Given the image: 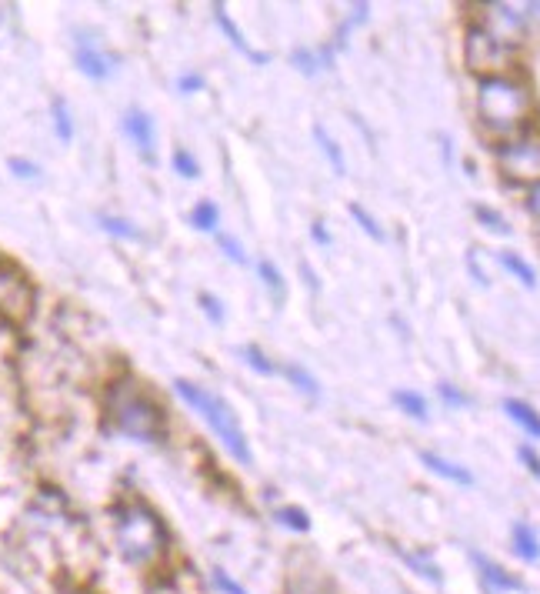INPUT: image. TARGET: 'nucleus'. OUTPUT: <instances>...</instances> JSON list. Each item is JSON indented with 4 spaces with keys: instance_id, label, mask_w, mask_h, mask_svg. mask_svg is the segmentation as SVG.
<instances>
[{
    "instance_id": "1a4fd4ad",
    "label": "nucleus",
    "mask_w": 540,
    "mask_h": 594,
    "mask_svg": "<svg viewBox=\"0 0 540 594\" xmlns=\"http://www.w3.org/2000/svg\"><path fill=\"white\" fill-rule=\"evenodd\" d=\"M120 127H124V134L134 141L140 157L154 164L157 154H154V121H150V114H144L140 107H130V111L124 114V121H120Z\"/></svg>"
},
{
    "instance_id": "cd10ccee",
    "label": "nucleus",
    "mask_w": 540,
    "mask_h": 594,
    "mask_svg": "<svg viewBox=\"0 0 540 594\" xmlns=\"http://www.w3.org/2000/svg\"><path fill=\"white\" fill-rule=\"evenodd\" d=\"M174 171L180 177H187V181H197L200 177V164H197V157L187 151V147H177L174 151Z\"/></svg>"
},
{
    "instance_id": "c9c22d12",
    "label": "nucleus",
    "mask_w": 540,
    "mask_h": 594,
    "mask_svg": "<svg viewBox=\"0 0 540 594\" xmlns=\"http://www.w3.org/2000/svg\"><path fill=\"white\" fill-rule=\"evenodd\" d=\"M527 211L540 221V184H534V187L527 191Z\"/></svg>"
},
{
    "instance_id": "6e6552de",
    "label": "nucleus",
    "mask_w": 540,
    "mask_h": 594,
    "mask_svg": "<svg viewBox=\"0 0 540 594\" xmlns=\"http://www.w3.org/2000/svg\"><path fill=\"white\" fill-rule=\"evenodd\" d=\"M74 61L80 67V74L94 77V81H107L117 67V57H110L90 34H77L74 41Z\"/></svg>"
},
{
    "instance_id": "2f4dec72",
    "label": "nucleus",
    "mask_w": 540,
    "mask_h": 594,
    "mask_svg": "<svg viewBox=\"0 0 540 594\" xmlns=\"http://www.w3.org/2000/svg\"><path fill=\"white\" fill-rule=\"evenodd\" d=\"M200 311H204L214 324H224V304H220V297H214V294H200Z\"/></svg>"
},
{
    "instance_id": "20e7f679",
    "label": "nucleus",
    "mask_w": 540,
    "mask_h": 594,
    "mask_svg": "<svg viewBox=\"0 0 540 594\" xmlns=\"http://www.w3.org/2000/svg\"><path fill=\"white\" fill-rule=\"evenodd\" d=\"M174 391L180 394V401H187L190 408H194L200 418L207 421V428L217 434V441L224 444V451L230 454V458H234L237 464H250V461H254L247 434H244V428H240L234 408H230L224 398H217V394L207 391L204 384H194V381H187V378H177L174 381Z\"/></svg>"
},
{
    "instance_id": "7ed1b4c3",
    "label": "nucleus",
    "mask_w": 540,
    "mask_h": 594,
    "mask_svg": "<svg viewBox=\"0 0 540 594\" xmlns=\"http://www.w3.org/2000/svg\"><path fill=\"white\" fill-rule=\"evenodd\" d=\"M107 418L130 441H160L167 431V418L160 404L130 381H120L107 391Z\"/></svg>"
},
{
    "instance_id": "393cba45",
    "label": "nucleus",
    "mask_w": 540,
    "mask_h": 594,
    "mask_svg": "<svg viewBox=\"0 0 540 594\" xmlns=\"http://www.w3.org/2000/svg\"><path fill=\"white\" fill-rule=\"evenodd\" d=\"M290 64H294L297 71L304 74V77H314V74L324 71V67H320V57H317V51H310V47H297V51L290 54Z\"/></svg>"
},
{
    "instance_id": "4c0bfd02",
    "label": "nucleus",
    "mask_w": 540,
    "mask_h": 594,
    "mask_svg": "<svg viewBox=\"0 0 540 594\" xmlns=\"http://www.w3.org/2000/svg\"><path fill=\"white\" fill-rule=\"evenodd\" d=\"M467 267H470V274H474V281L487 287V274L480 271V264H477V251H470V254H467Z\"/></svg>"
},
{
    "instance_id": "473e14b6",
    "label": "nucleus",
    "mask_w": 540,
    "mask_h": 594,
    "mask_svg": "<svg viewBox=\"0 0 540 594\" xmlns=\"http://www.w3.org/2000/svg\"><path fill=\"white\" fill-rule=\"evenodd\" d=\"M437 394H440V398H444V404H450V408H467V404H470V398H467V394L464 391H457L454 388V384H437Z\"/></svg>"
},
{
    "instance_id": "f8f14e48",
    "label": "nucleus",
    "mask_w": 540,
    "mask_h": 594,
    "mask_svg": "<svg viewBox=\"0 0 540 594\" xmlns=\"http://www.w3.org/2000/svg\"><path fill=\"white\" fill-rule=\"evenodd\" d=\"M420 464H427V471H434L437 478H444V481L460 484V488H470V484H474V474H470L464 464L440 458V454H434V451H420Z\"/></svg>"
},
{
    "instance_id": "ddd939ff",
    "label": "nucleus",
    "mask_w": 540,
    "mask_h": 594,
    "mask_svg": "<svg viewBox=\"0 0 540 594\" xmlns=\"http://www.w3.org/2000/svg\"><path fill=\"white\" fill-rule=\"evenodd\" d=\"M504 411H507V418L514 421L520 431L540 441V414H537L534 408H530L527 401H520V398H507V401H504Z\"/></svg>"
},
{
    "instance_id": "a211bd4d",
    "label": "nucleus",
    "mask_w": 540,
    "mask_h": 594,
    "mask_svg": "<svg viewBox=\"0 0 540 594\" xmlns=\"http://www.w3.org/2000/svg\"><path fill=\"white\" fill-rule=\"evenodd\" d=\"M257 277H260V284H264L267 291L274 294V301H284V297H287V284H284V274L277 271L274 261L260 257V261H257Z\"/></svg>"
},
{
    "instance_id": "ea45409f",
    "label": "nucleus",
    "mask_w": 540,
    "mask_h": 594,
    "mask_svg": "<svg viewBox=\"0 0 540 594\" xmlns=\"http://www.w3.org/2000/svg\"><path fill=\"white\" fill-rule=\"evenodd\" d=\"M310 594H317V591H310Z\"/></svg>"
},
{
    "instance_id": "f3484780",
    "label": "nucleus",
    "mask_w": 540,
    "mask_h": 594,
    "mask_svg": "<svg viewBox=\"0 0 540 594\" xmlns=\"http://www.w3.org/2000/svg\"><path fill=\"white\" fill-rule=\"evenodd\" d=\"M277 371L284 374V378L294 384L300 394H307V398H320V384H317V378L307 368H300V364H280Z\"/></svg>"
},
{
    "instance_id": "f257e3e1",
    "label": "nucleus",
    "mask_w": 540,
    "mask_h": 594,
    "mask_svg": "<svg viewBox=\"0 0 540 594\" xmlns=\"http://www.w3.org/2000/svg\"><path fill=\"white\" fill-rule=\"evenodd\" d=\"M477 117L484 131L500 141L527 134L534 121V94L514 74L480 77L477 81Z\"/></svg>"
},
{
    "instance_id": "0eeeda50",
    "label": "nucleus",
    "mask_w": 540,
    "mask_h": 594,
    "mask_svg": "<svg viewBox=\"0 0 540 594\" xmlns=\"http://www.w3.org/2000/svg\"><path fill=\"white\" fill-rule=\"evenodd\" d=\"M477 24L507 47H517L527 34L524 14L514 11V7H507V4H484V17H480Z\"/></svg>"
},
{
    "instance_id": "c85d7f7f",
    "label": "nucleus",
    "mask_w": 540,
    "mask_h": 594,
    "mask_svg": "<svg viewBox=\"0 0 540 594\" xmlns=\"http://www.w3.org/2000/svg\"><path fill=\"white\" fill-rule=\"evenodd\" d=\"M54 131L64 144L74 137V124H70V111H67L64 101H54Z\"/></svg>"
},
{
    "instance_id": "aec40b11",
    "label": "nucleus",
    "mask_w": 540,
    "mask_h": 594,
    "mask_svg": "<svg viewBox=\"0 0 540 594\" xmlns=\"http://www.w3.org/2000/svg\"><path fill=\"white\" fill-rule=\"evenodd\" d=\"M190 224H194V231H217V224H220V211H217V204L214 201H200L194 204V211H190Z\"/></svg>"
},
{
    "instance_id": "bb28decb",
    "label": "nucleus",
    "mask_w": 540,
    "mask_h": 594,
    "mask_svg": "<svg viewBox=\"0 0 540 594\" xmlns=\"http://www.w3.org/2000/svg\"><path fill=\"white\" fill-rule=\"evenodd\" d=\"M400 551V558H404L410 568H414L417 574H424V578H430L434 584H440V571H437V564L427 558V554H414V551H404V548H397Z\"/></svg>"
},
{
    "instance_id": "f704fd0d",
    "label": "nucleus",
    "mask_w": 540,
    "mask_h": 594,
    "mask_svg": "<svg viewBox=\"0 0 540 594\" xmlns=\"http://www.w3.org/2000/svg\"><path fill=\"white\" fill-rule=\"evenodd\" d=\"M517 458L524 461V468H527L530 474H534L537 481H540V454H537L534 448H527V444H524V448L517 451Z\"/></svg>"
},
{
    "instance_id": "e433bc0d",
    "label": "nucleus",
    "mask_w": 540,
    "mask_h": 594,
    "mask_svg": "<svg viewBox=\"0 0 540 594\" xmlns=\"http://www.w3.org/2000/svg\"><path fill=\"white\" fill-rule=\"evenodd\" d=\"M10 167H14V174L17 177H37V164H30V161H10Z\"/></svg>"
},
{
    "instance_id": "f03ea898",
    "label": "nucleus",
    "mask_w": 540,
    "mask_h": 594,
    "mask_svg": "<svg viewBox=\"0 0 540 594\" xmlns=\"http://www.w3.org/2000/svg\"><path fill=\"white\" fill-rule=\"evenodd\" d=\"M114 538L124 561L137 564V568H150L167 551L164 521L144 501H127L114 511Z\"/></svg>"
},
{
    "instance_id": "9b49d317",
    "label": "nucleus",
    "mask_w": 540,
    "mask_h": 594,
    "mask_svg": "<svg viewBox=\"0 0 540 594\" xmlns=\"http://www.w3.org/2000/svg\"><path fill=\"white\" fill-rule=\"evenodd\" d=\"M470 561L477 564L480 578H484V581L490 584V588H497V591H524V584H520V581L514 578V574H507L497 561H490L487 554L470 551Z\"/></svg>"
},
{
    "instance_id": "5701e85b",
    "label": "nucleus",
    "mask_w": 540,
    "mask_h": 594,
    "mask_svg": "<svg viewBox=\"0 0 540 594\" xmlns=\"http://www.w3.org/2000/svg\"><path fill=\"white\" fill-rule=\"evenodd\" d=\"M347 211H350V217H354V221H357V227H360V231H364L367 237H374L377 244H380V241H387L384 227H380V224L374 221V214H367V211H364V207H360V204H350Z\"/></svg>"
},
{
    "instance_id": "b1692460",
    "label": "nucleus",
    "mask_w": 540,
    "mask_h": 594,
    "mask_svg": "<svg viewBox=\"0 0 540 594\" xmlns=\"http://www.w3.org/2000/svg\"><path fill=\"white\" fill-rule=\"evenodd\" d=\"M474 214H477V221L484 224L490 234H500V237H507V234H510V224L504 221V214H497V211H494V207L477 204V207H474Z\"/></svg>"
},
{
    "instance_id": "72a5a7b5",
    "label": "nucleus",
    "mask_w": 540,
    "mask_h": 594,
    "mask_svg": "<svg viewBox=\"0 0 540 594\" xmlns=\"http://www.w3.org/2000/svg\"><path fill=\"white\" fill-rule=\"evenodd\" d=\"M177 91H180V94H197V91H204V74H180V77H177Z\"/></svg>"
},
{
    "instance_id": "6ab92c4d",
    "label": "nucleus",
    "mask_w": 540,
    "mask_h": 594,
    "mask_svg": "<svg viewBox=\"0 0 540 594\" xmlns=\"http://www.w3.org/2000/svg\"><path fill=\"white\" fill-rule=\"evenodd\" d=\"M390 398H394V404L400 411L407 414V418H414V421H427L430 414H427V401H424V394H417V391H394L390 394Z\"/></svg>"
},
{
    "instance_id": "412c9836",
    "label": "nucleus",
    "mask_w": 540,
    "mask_h": 594,
    "mask_svg": "<svg viewBox=\"0 0 540 594\" xmlns=\"http://www.w3.org/2000/svg\"><path fill=\"white\" fill-rule=\"evenodd\" d=\"M240 358L247 361V368H250V371L264 374V378H270V374H277V364L270 361L267 354L257 348V344H244V348H240Z\"/></svg>"
},
{
    "instance_id": "58836bf2",
    "label": "nucleus",
    "mask_w": 540,
    "mask_h": 594,
    "mask_svg": "<svg viewBox=\"0 0 540 594\" xmlns=\"http://www.w3.org/2000/svg\"><path fill=\"white\" fill-rule=\"evenodd\" d=\"M310 234H314V241H317V244H330V234H327L324 221H317L314 227H310Z\"/></svg>"
},
{
    "instance_id": "c756f323",
    "label": "nucleus",
    "mask_w": 540,
    "mask_h": 594,
    "mask_svg": "<svg viewBox=\"0 0 540 594\" xmlns=\"http://www.w3.org/2000/svg\"><path fill=\"white\" fill-rule=\"evenodd\" d=\"M217 244H220V251H224V257H230V261H234V264H247V254H244V247H240L237 237L220 234V237H217Z\"/></svg>"
},
{
    "instance_id": "4be33fe9",
    "label": "nucleus",
    "mask_w": 540,
    "mask_h": 594,
    "mask_svg": "<svg viewBox=\"0 0 540 594\" xmlns=\"http://www.w3.org/2000/svg\"><path fill=\"white\" fill-rule=\"evenodd\" d=\"M277 524H284V528L297 531V534H307L310 531V518L304 508H294V504H287V508H277L274 511Z\"/></svg>"
},
{
    "instance_id": "9d476101",
    "label": "nucleus",
    "mask_w": 540,
    "mask_h": 594,
    "mask_svg": "<svg viewBox=\"0 0 540 594\" xmlns=\"http://www.w3.org/2000/svg\"><path fill=\"white\" fill-rule=\"evenodd\" d=\"M214 21H217V27L224 31V37L230 44H234V51L237 54H244L250 64H257V67H264V64H270V54L267 51H254V47L247 44V37L240 34V27L230 21V14H227V7L224 4H214Z\"/></svg>"
},
{
    "instance_id": "4468645a",
    "label": "nucleus",
    "mask_w": 540,
    "mask_h": 594,
    "mask_svg": "<svg viewBox=\"0 0 540 594\" xmlns=\"http://www.w3.org/2000/svg\"><path fill=\"white\" fill-rule=\"evenodd\" d=\"M314 141H317V147H320V154L327 157V164L334 167V174H337V177H344V174H347L344 151H340V144L334 141V137L327 134V127H324V124H314Z\"/></svg>"
},
{
    "instance_id": "dca6fc26",
    "label": "nucleus",
    "mask_w": 540,
    "mask_h": 594,
    "mask_svg": "<svg viewBox=\"0 0 540 594\" xmlns=\"http://www.w3.org/2000/svg\"><path fill=\"white\" fill-rule=\"evenodd\" d=\"M497 261H500V267H504V271H507L510 277H517V281L524 284V287H537V271H534V267H530L520 254H514V251H500Z\"/></svg>"
},
{
    "instance_id": "39448f33",
    "label": "nucleus",
    "mask_w": 540,
    "mask_h": 594,
    "mask_svg": "<svg viewBox=\"0 0 540 594\" xmlns=\"http://www.w3.org/2000/svg\"><path fill=\"white\" fill-rule=\"evenodd\" d=\"M497 167L510 184H540V134H520L497 144Z\"/></svg>"
},
{
    "instance_id": "7c9ffc66",
    "label": "nucleus",
    "mask_w": 540,
    "mask_h": 594,
    "mask_svg": "<svg viewBox=\"0 0 540 594\" xmlns=\"http://www.w3.org/2000/svg\"><path fill=\"white\" fill-rule=\"evenodd\" d=\"M210 581H214V588H217L220 594H247L244 584H237L234 578H227V571H220V568L210 571Z\"/></svg>"
},
{
    "instance_id": "2eb2a0df",
    "label": "nucleus",
    "mask_w": 540,
    "mask_h": 594,
    "mask_svg": "<svg viewBox=\"0 0 540 594\" xmlns=\"http://www.w3.org/2000/svg\"><path fill=\"white\" fill-rule=\"evenodd\" d=\"M510 538H514L517 558H524V561H540V541H537V531L530 528V524L517 521L514 531H510Z\"/></svg>"
},
{
    "instance_id": "a878e982",
    "label": "nucleus",
    "mask_w": 540,
    "mask_h": 594,
    "mask_svg": "<svg viewBox=\"0 0 540 594\" xmlns=\"http://www.w3.org/2000/svg\"><path fill=\"white\" fill-rule=\"evenodd\" d=\"M97 224L104 227L107 234H114V237H127V241H137L140 231L130 221H124V217H110V214H100L97 217Z\"/></svg>"
},
{
    "instance_id": "423d86ee",
    "label": "nucleus",
    "mask_w": 540,
    "mask_h": 594,
    "mask_svg": "<svg viewBox=\"0 0 540 594\" xmlns=\"http://www.w3.org/2000/svg\"><path fill=\"white\" fill-rule=\"evenodd\" d=\"M464 61L477 77H497L507 74L510 64H514V47L500 44L480 24H470L464 37Z\"/></svg>"
}]
</instances>
